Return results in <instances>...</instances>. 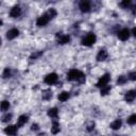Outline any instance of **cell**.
Returning a JSON list of instances; mask_svg holds the SVG:
<instances>
[{
    "label": "cell",
    "instance_id": "6da1fadb",
    "mask_svg": "<svg viewBox=\"0 0 136 136\" xmlns=\"http://www.w3.org/2000/svg\"><path fill=\"white\" fill-rule=\"evenodd\" d=\"M67 80L68 81H78L80 83H84L85 82V75L80 70L71 69L67 74Z\"/></svg>",
    "mask_w": 136,
    "mask_h": 136
},
{
    "label": "cell",
    "instance_id": "7a4b0ae2",
    "mask_svg": "<svg viewBox=\"0 0 136 136\" xmlns=\"http://www.w3.org/2000/svg\"><path fill=\"white\" fill-rule=\"evenodd\" d=\"M96 40H97V37H96V35L94 33H88L82 40V45L90 47V46H93L96 43Z\"/></svg>",
    "mask_w": 136,
    "mask_h": 136
},
{
    "label": "cell",
    "instance_id": "3957f363",
    "mask_svg": "<svg viewBox=\"0 0 136 136\" xmlns=\"http://www.w3.org/2000/svg\"><path fill=\"white\" fill-rule=\"evenodd\" d=\"M50 19H51V18L49 17V15H48L47 13H45L44 15H42L41 17H38V18H37L36 25H37L38 27H45V26L49 23Z\"/></svg>",
    "mask_w": 136,
    "mask_h": 136
},
{
    "label": "cell",
    "instance_id": "277c9868",
    "mask_svg": "<svg viewBox=\"0 0 136 136\" xmlns=\"http://www.w3.org/2000/svg\"><path fill=\"white\" fill-rule=\"evenodd\" d=\"M110 79H111V77H110V74H108V73L103 74V75L100 78V79H99L98 83H97V87H100V88H102V87L106 86V85H107V83L110 82Z\"/></svg>",
    "mask_w": 136,
    "mask_h": 136
},
{
    "label": "cell",
    "instance_id": "5b68a950",
    "mask_svg": "<svg viewBox=\"0 0 136 136\" xmlns=\"http://www.w3.org/2000/svg\"><path fill=\"white\" fill-rule=\"evenodd\" d=\"M57 81V74L56 73H49L48 75L45 77V83L49 84V85H52L54 83H56Z\"/></svg>",
    "mask_w": 136,
    "mask_h": 136
},
{
    "label": "cell",
    "instance_id": "8992f818",
    "mask_svg": "<svg viewBox=\"0 0 136 136\" xmlns=\"http://www.w3.org/2000/svg\"><path fill=\"white\" fill-rule=\"evenodd\" d=\"M56 37L59 38V44L65 45L70 42V36L69 35H63L62 33H56Z\"/></svg>",
    "mask_w": 136,
    "mask_h": 136
},
{
    "label": "cell",
    "instance_id": "52a82bcc",
    "mask_svg": "<svg viewBox=\"0 0 136 136\" xmlns=\"http://www.w3.org/2000/svg\"><path fill=\"white\" fill-rule=\"evenodd\" d=\"M118 37H119V40L121 41H128L129 40V37H130V31L128 29H122L118 32Z\"/></svg>",
    "mask_w": 136,
    "mask_h": 136
},
{
    "label": "cell",
    "instance_id": "ba28073f",
    "mask_svg": "<svg viewBox=\"0 0 136 136\" xmlns=\"http://www.w3.org/2000/svg\"><path fill=\"white\" fill-rule=\"evenodd\" d=\"M124 99L127 102H133L136 99V90H134V89L129 90L124 96Z\"/></svg>",
    "mask_w": 136,
    "mask_h": 136
},
{
    "label": "cell",
    "instance_id": "9c48e42d",
    "mask_svg": "<svg viewBox=\"0 0 136 136\" xmlns=\"http://www.w3.org/2000/svg\"><path fill=\"white\" fill-rule=\"evenodd\" d=\"M20 14H21V9H20V7H18V6H15L10 11V16L13 17V18H16L18 16H20Z\"/></svg>",
    "mask_w": 136,
    "mask_h": 136
},
{
    "label": "cell",
    "instance_id": "30bf717a",
    "mask_svg": "<svg viewBox=\"0 0 136 136\" xmlns=\"http://www.w3.org/2000/svg\"><path fill=\"white\" fill-rule=\"evenodd\" d=\"M91 9V6H90V2L89 1H81L80 2V10L83 12V13H87L89 12Z\"/></svg>",
    "mask_w": 136,
    "mask_h": 136
},
{
    "label": "cell",
    "instance_id": "8fae6325",
    "mask_svg": "<svg viewBox=\"0 0 136 136\" xmlns=\"http://www.w3.org/2000/svg\"><path fill=\"white\" fill-rule=\"evenodd\" d=\"M107 56H108V53L105 49H101L98 53V55H97V61H99V62H102V61H105L107 59Z\"/></svg>",
    "mask_w": 136,
    "mask_h": 136
},
{
    "label": "cell",
    "instance_id": "7c38bea8",
    "mask_svg": "<svg viewBox=\"0 0 136 136\" xmlns=\"http://www.w3.org/2000/svg\"><path fill=\"white\" fill-rule=\"evenodd\" d=\"M18 34H19V31L17 29L13 28L7 32V38L8 40H14V38H16L18 36Z\"/></svg>",
    "mask_w": 136,
    "mask_h": 136
},
{
    "label": "cell",
    "instance_id": "4fadbf2b",
    "mask_svg": "<svg viewBox=\"0 0 136 136\" xmlns=\"http://www.w3.org/2000/svg\"><path fill=\"white\" fill-rule=\"evenodd\" d=\"M4 132H6V134L13 136V135H15L16 132H17V126H9V127H7V128L4 129Z\"/></svg>",
    "mask_w": 136,
    "mask_h": 136
},
{
    "label": "cell",
    "instance_id": "5bb4252c",
    "mask_svg": "<svg viewBox=\"0 0 136 136\" xmlns=\"http://www.w3.org/2000/svg\"><path fill=\"white\" fill-rule=\"evenodd\" d=\"M28 121V116L27 115H21L19 116V118L17 119V127H23L24 124H26Z\"/></svg>",
    "mask_w": 136,
    "mask_h": 136
},
{
    "label": "cell",
    "instance_id": "9a60e30c",
    "mask_svg": "<svg viewBox=\"0 0 136 136\" xmlns=\"http://www.w3.org/2000/svg\"><path fill=\"white\" fill-rule=\"evenodd\" d=\"M69 97H70V95H69V93L68 91H63V93H61L60 95H59V100L61 101V102H65V101H67L68 99H69Z\"/></svg>",
    "mask_w": 136,
    "mask_h": 136
},
{
    "label": "cell",
    "instance_id": "2e32d148",
    "mask_svg": "<svg viewBox=\"0 0 136 136\" xmlns=\"http://www.w3.org/2000/svg\"><path fill=\"white\" fill-rule=\"evenodd\" d=\"M60 131H61V128H60L59 122L54 121L53 124H52V127H51V133L52 134H57V133H60Z\"/></svg>",
    "mask_w": 136,
    "mask_h": 136
},
{
    "label": "cell",
    "instance_id": "e0dca14e",
    "mask_svg": "<svg viewBox=\"0 0 136 136\" xmlns=\"http://www.w3.org/2000/svg\"><path fill=\"white\" fill-rule=\"evenodd\" d=\"M121 124H122L121 120L117 119V120H115V121H113L111 123V129H113V130H119L121 128Z\"/></svg>",
    "mask_w": 136,
    "mask_h": 136
},
{
    "label": "cell",
    "instance_id": "ac0fdd59",
    "mask_svg": "<svg viewBox=\"0 0 136 136\" xmlns=\"http://www.w3.org/2000/svg\"><path fill=\"white\" fill-rule=\"evenodd\" d=\"M57 115H59V111H57L56 107H53V108H50L48 111V116L51 118H56Z\"/></svg>",
    "mask_w": 136,
    "mask_h": 136
},
{
    "label": "cell",
    "instance_id": "d6986e66",
    "mask_svg": "<svg viewBox=\"0 0 136 136\" xmlns=\"http://www.w3.org/2000/svg\"><path fill=\"white\" fill-rule=\"evenodd\" d=\"M42 97H43V99H44V100H49V99H51V97H52V93H51V90H50V89H46V90H44Z\"/></svg>",
    "mask_w": 136,
    "mask_h": 136
},
{
    "label": "cell",
    "instance_id": "ffe728a7",
    "mask_svg": "<svg viewBox=\"0 0 136 136\" xmlns=\"http://www.w3.org/2000/svg\"><path fill=\"white\" fill-rule=\"evenodd\" d=\"M128 123H129L130 126H134V124H136V114L131 115L130 117L128 118Z\"/></svg>",
    "mask_w": 136,
    "mask_h": 136
},
{
    "label": "cell",
    "instance_id": "44dd1931",
    "mask_svg": "<svg viewBox=\"0 0 136 136\" xmlns=\"http://www.w3.org/2000/svg\"><path fill=\"white\" fill-rule=\"evenodd\" d=\"M9 108H10V103H9V101H7V100L2 101V102H1V111H2V112H6V111H8Z\"/></svg>",
    "mask_w": 136,
    "mask_h": 136
},
{
    "label": "cell",
    "instance_id": "7402d4cb",
    "mask_svg": "<svg viewBox=\"0 0 136 136\" xmlns=\"http://www.w3.org/2000/svg\"><path fill=\"white\" fill-rule=\"evenodd\" d=\"M127 81H128V78L127 77H124V75H120L118 79H117V83L119 84V85H122V84H126L127 83Z\"/></svg>",
    "mask_w": 136,
    "mask_h": 136
},
{
    "label": "cell",
    "instance_id": "603a6c76",
    "mask_svg": "<svg viewBox=\"0 0 136 136\" xmlns=\"http://www.w3.org/2000/svg\"><path fill=\"white\" fill-rule=\"evenodd\" d=\"M110 91H111V86L106 85V86H104V87L101 88V96H106Z\"/></svg>",
    "mask_w": 136,
    "mask_h": 136
},
{
    "label": "cell",
    "instance_id": "cb8c5ba5",
    "mask_svg": "<svg viewBox=\"0 0 136 136\" xmlns=\"http://www.w3.org/2000/svg\"><path fill=\"white\" fill-rule=\"evenodd\" d=\"M41 55H43V51H37V52H34L31 56H30V60H37L38 57Z\"/></svg>",
    "mask_w": 136,
    "mask_h": 136
},
{
    "label": "cell",
    "instance_id": "d4e9b609",
    "mask_svg": "<svg viewBox=\"0 0 136 136\" xmlns=\"http://www.w3.org/2000/svg\"><path fill=\"white\" fill-rule=\"evenodd\" d=\"M130 4H131V1H130V0H123V1H121V2L119 3V6H120L121 8H123V9H127Z\"/></svg>",
    "mask_w": 136,
    "mask_h": 136
},
{
    "label": "cell",
    "instance_id": "484cf974",
    "mask_svg": "<svg viewBox=\"0 0 136 136\" xmlns=\"http://www.w3.org/2000/svg\"><path fill=\"white\" fill-rule=\"evenodd\" d=\"M2 77L4 78V79H8V78H10V77H11V69H10V68H6L4 71H3V73H2Z\"/></svg>",
    "mask_w": 136,
    "mask_h": 136
},
{
    "label": "cell",
    "instance_id": "4316f807",
    "mask_svg": "<svg viewBox=\"0 0 136 136\" xmlns=\"http://www.w3.org/2000/svg\"><path fill=\"white\" fill-rule=\"evenodd\" d=\"M12 119V114H6L4 116H2V122H8Z\"/></svg>",
    "mask_w": 136,
    "mask_h": 136
},
{
    "label": "cell",
    "instance_id": "83f0119b",
    "mask_svg": "<svg viewBox=\"0 0 136 136\" xmlns=\"http://www.w3.org/2000/svg\"><path fill=\"white\" fill-rule=\"evenodd\" d=\"M47 14L49 15V17H50V18H54V17L56 16V14H57V13H56V11H55L54 9H50V10L47 12Z\"/></svg>",
    "mask_w": 136,
    "mask_h": 136
},
{
    "label": "cell",
    "instance_id": "f1b7e54d",
    "mask_svg": "<svg viewBox=\"0 0 136 136\" xmlns=\"http://www.w3.org/2000/svg\"><path fill=\"white\" fill-rule=\"evenodd\" d=\"M129 79L131 81H136V71H132L129 73Z\"/></svg>",
    "mask_w": 136,
    "mask_h": 136
},
{
    "label": "cell",
    "instance_id": "f546056e",
    "mask_svg": "<svg viewBox=\"0 0 136 136\" xmlns=\"http://www.w3.org/2000/svg\"><path fill=\"white\" fill-rule=\"evenodd\" d=\"M94 129H95V122L93 121V122H90V124H88V127H87V131H88V132H91Z\"/></svg>",
    "mask_w": 136,
    "mask_h": 136
},
{
    "label": "cell",
    "instance_id": "4dcf8cb0",
    "mask_svg": "<svg viewBox=\"0 0 136 136\" xmlns=\"http://www.w3.org/2000/svg\"><path fill=\"white\" fill-rule=\"evenodd\" d=\"M38 129H40V126H38L37 123H33L31 126V130L32 131H38Z\"/></svg>",
    "mask_w": 136,
    "mask_h": 136
},
{
    "label": "cell",
    "instance_id": "1f68e13d",
    "mask_svg": "<svg viewBox=\"0 0 136 136\" xmlns=\"http://www.w3.org/2000/svg\"><path fill=\"white\" fill-rule=\"evenodd\" d=\"M132 33H133V35L136 37V28H134V29L132 30Z\"/></svg>",
    "mask_w": 136,
    "mask_h": 136
},
{
    "label": "cell",
    "instance_id": "d6a6232c",
    "mask_svg": "<svg viewBox=\"0 0 136 136\" xmlns=\"http://www.w3.org/2000/svg\"><path fill=\"white\" fill-rule=\"evenodd\" d=\"M38 136H47V134H46V133H41Z\"/></svg>",
    "mask_w": 136,
    "mask_h": 136
}]
</instances>
